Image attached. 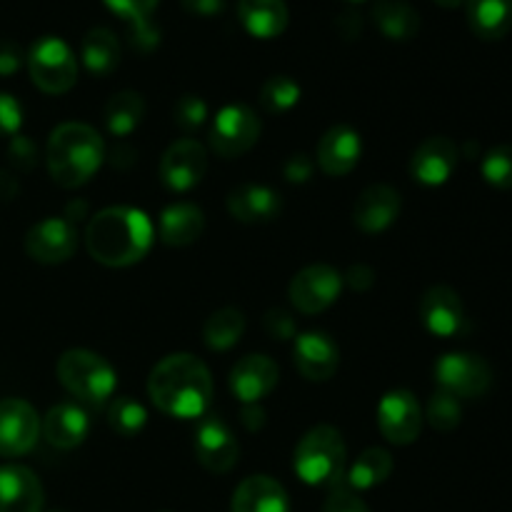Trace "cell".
<instances>
[{
    "instance_id": "obj_1",
    "label": "cell",
    "mask_w": 512,
    "mask_h": 512,
    "mask_svg": "<svg viewBox=\"0 0 512 512\" xmlns=\"http://www.w3.org/2000/svg\"><path fill=\"white\" fill-rule=\"evenodd\" d=\"M153 403L170 418H203L213 398V380L203 360L175 353L160 360L148 380Z\"/></svg>"
},
{
    "instance_id": "obj_2",
    "label": "cell",
    "mask_w": 512,
    "mask_h": 512,
    "mask_svg": "<svg viewBox=\"0 0 512 512\" xmlns=\"http://www.w3.org/2000/svg\"><path fill=\"white\" fill-rule=\"evenodd\" d=\"M153 243V225L143 210L105 208L90 220L85 245L93 260L108 268H125L143 258Z\"/></svg>"
},
{
    "instance_id": "obj_3",
    "label": "cell",
    "mask_w": 512,
    "mask_h": 512,
    "mask_svg": "<svg viewBox=\"0 0 512 512\" xmlns=\"http://www.w3.org/2000/svg\"><path fill=\"white\" fill-rule=\"evenodd\" d=\"M103 138L90 125L65 123L48 140V173L60 188H78L88 183L103 165Z\"/></svg>"
},
{
    "instance_id": "obj_4",
    "label": "cell",
    "mask_w": 512,
    "mask_h": 512,
    "mask_svg": "<svg viewBox=\"0 0 512 512\" xmlns=\"http://www.w3.org/2000/svg\"><path fill=\"white\" fill-rule=\"evenodd\" d=\"M293 468L305 485H335L343 480L345 443L333 425H318L300 438Z\"/></svg>"
},
{
    "instance_id": "obj_5",
    "label": "cell",
    "mask_w": 512,
    "mask_h": 512,
    "mask_svg": "<svg viewBox=\"0 0 512 512\" xmlns=\"http://www.w3.org/2000/svg\"><path fill=\"white\" fill-rule=\"evenodd\" d=\"M58 378L70 395L90 405H103L115 390V370L90 350H68L58 360Z\"/></svg>"
},
{
    "instance_id": "obj_6",
    "label": "cell",
    "mask_w": 512,
    "mask_h": 512,
    "mask_svg": "<svg viewBox=\"0 0 512 512\" xmlns=\"http://www.w3.org/2000/svg\"><path fill=\"white\" fill-rule=\"evenodd\" d=\"M25 60H28L30 78L43 93H68L78 80V63H75L73 50L65 40L53 38V35H45L38 43H33Z\"/></svg>"
},
{
    "instance_id": "obj_7",
    "label": "cell",
    "mask_w": 512,
    "mask_h": 512,
    "mask_svg": "<svg viewBox=\"0 0 512 512\" xmlns=\"http://www.w3.org/2000/svg\"><path fill=\"white\" fill-rule=\"evenodd\" d=\"M435 378L440 390L453 398H480L493 383V370L480 355L448 353L435 365Z\"/></svg>"
},
{
    "instance_id": "obj_8",
    "label": "cell",
    "mask_w": 512,
    "mask_h": 512,
    "mask_svg": "<svg viewBox=\"0 0 512 512\" xmlns=\"http://www.w3.org/2000/svg\"><path fill=\"white\" fill-rule=\"evenodd\" d=\"M260 138V118L248 105H225L210 128V145L220 158H238L248 153Z\"/></svg>"
},
{
    "instance_id": "obj_9",
    "label": "cell",
    "mask_w": 512,
    "mask_h": 512,
    "mask_svg": "<svg viewBox=\"0 0 512 512\" xmlns=\"http://www.w3.org/2000/svg\"><path fill=\"white\" fill-rule=\"evenodd\" d=\"M340 290H343V275L330 265H308L300 270L290 283L288 295L290 303L305 315L323 313L325 308L338 300Z\"/></svg>"
},
{
    "instance_id": "obj_10",
    "label": "cell",
    "mask_w": 512,
    "mask_h": 512,
    "mask_svg": "<svg viewBox=\"0 0 512 512\" xmlns=\"http://www.w3.org/2000/svg\"><path fill=\"white\" fill-rule=\"evenodd\" d=\"M40 435V418L20 398L0 400V458H18L33 450Z\"/></svg>"
},
{
    "instance_id": "obj_11",
    "label": "cell",
    "mask_w": 512,
    "mask_h": 512,
    "mask_svg": "<svg viewBox=\"0 0 512 512\" xmlns=\"http://www.w3.org/2000/svg\"><path fill=\"white\" fill-rule=\"evenodd\" d=\"M78 248V228L70 218H45L25 235V253L35 263H65Z\"/></svg>"
},
{
    "instance_id": "obj_12",
    "label": "cell",
    "mask_w": 512,
    "mask_h": 512,
    "mask_svg": "<svg viewBox=\"0 0 512 512\" xmlns=\"http://www.w3.org/2000/svg\"><path fill=\"white\" fill-rule=\"evenodd\" d=\"M205 170H208V153L198 140L190 138L170 145L160 160V178L173 193H188L190 188H195L203 180Z\"/></svg>"
},
{
    "instance_id": "obj_13",
    "label": "cell",
    "mask_w": 512,
    "mask_h": 512,
    "mask_svg": "<svg viewBox=\"0 0 512 512\" xmlns=\"http://www.w3.org/2000/svg\"><path fill=\"white\" fill-rule=\"evenodd\" d=\"M380 433L395 445H410L418 440L423 428V413L420 403L408 390H393L385 395L378 405Z\"/></svg>"
},
{
    "instance_id": "obj_14",
    "label": "cell",
    "mask_w": 512,
    "mask_h": 512,
    "mask_svg": "<svg viewBox=\"0 0 512 512\" xmlns=\"http://www.w3.org/2000/svg\"><path fill=\"white\" fill-rule=\"evenodd\" d=\"M195 458L210 473H228L238 463V440L230 433L228 425L218 415H208L200 420L198 433H195Z\"/></svg>"
},
{
    "instance_id": "obj_15",
    "label": "cell",
    "mask_w": 512,
    "mask_h": 512,
    "mask_svg": "<svg viewBox=\"0 0 512 512\" xmlns=\"http://www.w3.org/2000/svg\"><path fill=\"white\" fill-rule=\"evenodd\" d=\"M420 318L428 333L438 338H455L465 328L463 300L448 285H435L420 300Z\"/></svg>"
},
{
    "instance_id": "obj_16",
    "label": "cell",
    "mask_w": 512,
    "mask_h": 512,
    "mask_svg": "<svg viewBox=\"0 0 512 512\" xmlns=\"http://www.w3.org/2000/svg\"><path fill=\"white\" fill-rule=\"evenodd\" d=\"M455 165H458V145L445 135H433L425 143H420L413 153L410 175L418 183L435 188V185L448 183L450 175L455 173Z\"/></svg>"
},
{
    "instance_id": "obj_17",
    "label": "cell",
    "mask_w": 512,
    "mask_h": 512,
    "mask_svg": "<svg viewBox=\"0 0 512 512\" xmlns=\"http://www.w3.org/2000/svg\"><path fill=\"white\" fill-rule=\"evenodd\" d=\"M278 385V365L268 355H245L230 373V388L245 405H255Z\"/></svg>"
},
{
    "instance_id": "obj_18",
    "label": "cell",
    "mask_w": 512,
    "mask_h": 512,
    "mask_svg": "<svg viewBox=\"0 0 512 512\" xmlns=\"http://www.w3.org/2000/svg\"><path fill=\"white\" fill-rule=\"evenodd\" d=\"M43 485L23 465H0V512H40Z\"/></svg>"
},
{
    "instance_id": "obj_19",
    "label": "cell",
    "mask_w": 512,
    "mask_h": 512,
    "mask_svg": "<svg viewBox=\"0 0 512 512\" xmlns=\"http://www.w3.org/2000/svg\"><path fill=\"white\" fill-rule=\"evenodd\" d=\"M293 360L300 375L308 380H330L338 370L340 350L325 333H303L295 338Z\"/></svg>"
},
{
    "instance_id": "obj_20",
    "label": "cell",
    "mask_w": 512,
    "mask_h": 512,
    "mask_svg": "<svg viewBox=\"0 0 512 512\" xmlns=\"http://www.w3.org/2000/svg\"><path fill=\"white\" fill-rule=\"evenodd\" d=\"M360 135L348 125H335L320 138L318 143V165L330 178L348 175L360 160Z\"/></svg>"
},
{
    "instance_id": "obj_21",
    "label": "cell",
    "mask_w": 512,
    "mask_h": 512,
    "mask_svg": "<svg viewBox=\"0 0 512 512\" xmlns=\"http://www.w3.org/2000/svg\"><path fill=\"white\" fill-rule=\"evenodd\" d=\"M400 213V195L390 185H368L355 203L353 220L363 233H383Z\"/></svg>"
},
{
    "instance_id": "obj_22",
    "label": "cell",
    "mask_w": 512,
    "mask_h": 512,
    "mask_svg": "<svg viewBox=\"0 0 512 512\" xmlns=\"http://www.w3.org/2000/svg\"><path fill=\"white\" fill-rule=\"evenodd\" d=\"M280 208V195L268 185L245 183L228 195V213L240 223H270L278 218Z\"/></svg>"
},
{
    "instance_id": "obj_23",
    "label": "cell",
    "mask_w": 512,
    "mask_h": 512,
    "mask_svg": "<svg viewBox=\"0 0 512 512\" xmlns=\"http://www.w3.org/2000/svg\"><path fill=\"white\" fill-rule=\"evenodd\" d=\"M233 512H290V500L278 480L268 475H253L235 490Z\"/></svg>"
},
{
    "instance_id": "obj_24",
    "label": "cell",
    "mask_w": 512,
    "mask_h": 512,
    "mask_svg": "<svg viewBox=\"0 0 512 512\" xmlns=\"http://www.w3.org/2000/svg\"><path fill=\"white\" fill-rule=\"evenodd\" d=\"M88 415H85L83 408L73 403H60L55 408L48 410L43 423V433L45 440L50 445L60 450H73L88 438Z\"/></svg>"
},
{
    "instance_id": "obj_25",
    "label": "cell",
    "mask_w": 512,
    "mask_h": 512,
    "mask_svg": "<svg viewBox=\"0 0 512 512\" xmlns=\"http://www.w3.org/2000/svg\"><path fill=\"white\" fill-rule=\"evenodd\" d=\"M238 18L253 38H278L288 28V5L283 0H240Z\"/></svg>"
},
{
    "instance_id": "obj_26",
    "label": "cell",
    "mask_w": 512,
    "mask_h": 512,
    "mask_svg": "<svg viewBox=\"0 0 512 512\" xmlns=\"http://www.w3.org/2000/svg\"><path fill=\"white\" fill-rule=\"evenodd\" d=\"M160 240L170 248H185L195 243L205 230V215L193 203H175L160 215Z\"/></svg>"
},
{
    "instance_id": "obj_27",
    "label": "cell",
    "mask_w": 512,
    "mask_h": 512,
    "mask_svg": "<svg viewBox=\"0 0 512 512\" xmlns=\"http://www.w3.org/2000/svg\"><path fill=\"white\" fill-rule=\"evenodd\" d=\"M470 30L483 40H500L512 28V0H465Z\"/></svg>"
},
{
    "instance_id": "obj_28",
    "label": "cell",
    "mask_w": 512,
    "mask_h": 512,
    "mask_svg": "<svg viewBox=\"0 0 512 512\" xmlns=\"http://www.w3.org/2000/svg\"><path fill=\"white\" fill-rule=\"evenodd\" d=\"M373 20L390 40H410L420 30L418 10L403 0H378L373 5Z\"/></svg>"
},
{
    "instance_id": "obj_29",
    "label": "cell",
    "mask_w": 512,
    "mask_h": 512,
    "mask_svg": "<svg viewBox=\"0 0 512 512\" xmlns=\"http://www.w3.org/2000/svg\"><path fill=\"white\" fill-rule=\"evenodd\" d=\"M390 473H393V458H390L388 450L368 448L350 465L343 483L350 490H355V493L358 490H373L378 485H383L390 478Z\"/></svg>"
},
{
    "instance_id": "obj_30",
    "label": "cell",
    "mask_w": 512,
    "mask_h": 512,
    "mask_svg": "<svg viewBox=\"0 0 512 512\" xmlns=\"http://www.w3.org/2000/svg\"><path fill=\"white\" fill-rule=\"evenodd\" d=\"M83 63L93 75H108L120 63V45L108 28H93L83 38Z\"/></svg>"
},
{
    "instance_id": "obj_31",
    "label": "cell",
    "mask_w": 512,
    "mask_h": 512,
    "mask_svg": "<svg viewBox=\"0 0 512 512\" xmlns=\"http://www.w3.org/2000/svg\"><path fill=\"white\" fill-rule=\"evenodd\" d=\"M145 115L143 95L135 90H120L105 105V125L113 135H130Z\"/></svg>"
},
{
    "instance_id": "obj_32",
    "label": "cell",
    "mask_w": 512,
    "mask_h": 512,
    "mask_svg": "<svg viewBox=\"0 0 512 512\" xmlns=\"http://www.w3.org/2000/svg\"><path fill=\"white\" fill-rule=\"evenodd\" d=\"M245 315L238 308H223L208 318L203 328L205 345L210 350H228L243 338Z\"/></svg>"
},
{
    "instance_id": "obj_33",
    "label": "cell",
    "mask_w": 512,
    "mask_h": 512,
    "mask_svg": "<svg viewBox=\"0 0 512 512\" xmlns=\"http://www.w3.org/2000/svg\"><path fill=\"white\" fill-rule=\"evenodd\" d=\"M300 100V85L288 75H273L260 90V108L270 115H283Z\"/></svg>"
},
{
    "instance_id": "obj_34",
    "label": "cell",
    "mask_w": 512,
    "mask_h": 512,
    "mask_svg": "<svg viewBox=\"0 0 512 512\" xmlns=\"http://www.w3.org/2000/svg\"><path fill=\"white\" fill-rule=\"evenodd\" d=\"M145 420H148V413H145L143 405L133 398L113 400V405H110L108 410L110 428L118 435H123V438H135V435L145 428Z\"/></svg>"
},
{
    "instance_id": "obj_35",
    "label": "cell",
    "mask_w": 512,
    "mask_h": 512,
    "mask_svg": "<svg viewBox=\"0 0 512 512\" xmlns=\"http://www.w3.org/2000/svg\"><path fill=\"white\" fill-rule=\"evenodd\" d=\"M460 418H463V408H460V400L453 398L445 390H438V393L430 398L428 403V423L433 425L440 433H450L460 425Z\"/></svg>"
},
{
    "instance_id": "obj_36",
    "label": "cell",
    "mask_w": 512,
    "mask_h": 512,
    "mask_svg": "<svg viewBox=\"0 0 512 512\" xmlns=\"http://www.w3.org/2000/svg\"><path fill=\"white\" fill-rule=\"evenodd\" d=\"M480 173L493 188H512V145H498L480 163Z\"/></svg>"
},
{
    "instance_id": "obj_37",
    "label": "cell",
    "mask_w": 512,
    "mask_h": 512,
    "mask_svg": "<svg viewBox=\"0 0 512 512\" xmlns=\"http://www.w3.org/2000/svg\"><path fill=\"white\" fill-rule=\"evenodd\" d=\"M173 118L185 133H190V130H198L205 123V118H208V105H205V100L200 95H183L175 103Z\"/></svg>"
},
{
    "instance_id": "obj_38",
    "label": "cell",
    "mask_w": 512,
    "mask_h": 512,
    "mask_svg": "<svg viewBox=\"0 0 512 512\" xmlns=\"http://www.w3.org/2000/svg\"><path fill=\"white\" fill-rule=\"evenodd\" d=\"M325 512H370L368 505L358 498L355 490H350L343 480L330 485L328 500H325Z\"/></svg>"
},
{
    "instance_id": "obj_39",
    "label": "cell",
    "mask_w": 512,
    "mask_h": 512,
    "mask_svg": "<svg viewBox=\"0 0 512 512\" xmlns=\"http://www.w3.org/2000/svg\"><path fill=\"white\" fill-rule=\"evenodd\" d=\"M128 33H130V43H133V48L143 50V53H150V50L158 48L160 30L158 25H153V20L150 18L128 20Z\"/></svg>"
},
{
    "instance_id": "obj_40",
    "label": "cell",
    "mask_w": 512,
    "mask_h": 512,
    "mask_svg": "<svg viewBox=\"0 0 512 512\" xmlns=\"http://www.w3.org/2000/svg\"><path fill=\"white\" fill-rule=\"evenodd\" d=\"M20 125H23V108H20V103L10 93H0V135L3 138L18 135Z\"/></svg>"
},
{
    "instance_id": "obj_41",
    "label": "cell",
    "mask_w": 512,
    "mask_h": 512,
    "mask_svg": "<svg viewBox=\"0 0 512 512\" xmlns=\"http://www.w3.org/2000/svg\"><path fill=\"white\" fill-rule=\"evenodd\" d=\"M158 3L160 0H105V5H108L113 13L125 18V23H128V20L150 18V13L158 8Z\"/></svg>"
},
{
    "instance_id": "obj_42",
    "label": "cell",
    "mask_w": 512,
    "mask_h": 512,
    "mask_svg": "<svg viewBox=\"0 0 512 512\" xmlns=\"http://www.w3.org/2000/svg\"><path fill=\"white\" fill-rule=\"evenodd\" d=\"M263 325L268 330V335H273L278 340H288L295 335V323L285 310H268Z\"/></svg>"
},
{
    "instance_id": "obj_43",
    "label": "cell",
    "mask_w": 512,
    "mask_h": 512,
    "mask_svg": "<svg viewBox=\"0 0 512 512\" xmlns=\"http://www.w3.org/2000/svg\"><path fill=\"white\" fill-rule=\"evenodd\" d=\"M313 168L315 165H313V158H310V155L295 153L285 160L283 173L290 183H308L310 175H313Z\"/></svg>"
},
{
    "instance_id": "obj_44",
    "label": "cell",
    "mask_w": 512,
    "mask_h": 512,
    "mask_svg": "<svg viewBox=\"0 0 512 512\" xmlns=\"http://www.w3.org/2000/svg\"><path fill=\"white\" fill-rule=\"evenodd\" d=\"M25 53L13 40H0V75H13L23 68Z\"/></svg>"
},
{
    "instance_id": "obj_45",
    "label": "cell",
    "mask_w": 512,
    "mask_h": 512,
    "mask_svg": "<svg viewBox=\"0 0 512 512\" xmlns=\"http://www.w3.org/2000/svg\"><path fill=\"white\" fill-rule=\"evenodd\" d=\"M10 155H13V163L20 165V168H33L35 165V155H38V148L30 143L28 138L23 135H15L13 145H10Z\"/></svg>"
},
{
    "instance_id": "obj_46",
    "label": "cell",
    "mask_w": 512,
    "mask_h": 512,
    "mask_svg": "<svg viewBox=\"0 0 512 512\" xmlns=\"http://www.w3.org/2000/svg\"><path fill=\"white\" fill-rule=\"evenodd\" d=\"M183 8L193 15H203V18H210V15L223 13L225 0H180Z\"/></svg>"
},
{
    "instance_id": "obj_47",
    "label": "cell",
    "mask_w": 512,
    "mask_h": 512,
    "mask_svg": "<svg viewBox=\"0 0 512 512\" xmlns=\"http://www.w3.org/2000/svg\"><path fill=\"white\" fill-rule=\"evenodd\" d=\"M348 283L350 288L355 290H368L370 285L375 283V273L368 265H353V268L348 270Z\"/></svg>"
},
{
    "instance_id": "obj_48",
    "label": "cell",
    "mask_w": 512,
    "mask_h": 512,
    "mask_svg": "<svg viewBox=\"0 0 512 512\" xmlns=\"http://www.w3.org/2000/svg\"><path fill=\"white\" fill-rule=\"evenodd\" d=\"M263 418H265V413L260 410L258 403L245 405L243 408V423L248 425V430H258L260 425H263Z\"/></svg>"
},
{
    "instance_id": "obj_49",
    "label": "cell",
    "mask_w": 512,
    "mask_h": 512,
    "mask_svg": "<svg viewBox=\"0 0 512 512\" xmlns=\"http://www.w3.org/2000/svg\"><path fill=\"white\" fill-rule=\"evenodd\" d=\"M18 193V185H15L13 178H8L5 173H0V198H13V195Z\"/></svg>"
},
{
    "instance_id": "obj_50",
    "label": "cell",
    "mask_w": 512,
    "mask_h": 512,
    "mask_svg": "<svg viewBox=\"0 0 512 512\" xmlns=\"http://www.w3.org/2000/svg\"><path fill=\"white\" fill-rule=\"evenodd\" d=\"M435 3H438L440 8H448V10H453V8H460V5H463L465 0H435Z\"/></svg>"
},
{
    "instance_id": "obj_51",
    "label": "cell",
    "mask_w": 512,
    "mask_h": 512,
    "mask_svg": "<svg viewBox=\"0 0 512 512\" xmlns=\"http://www.w3.org/2000/svg\"><path fill=\"white\" fill-rule=\"evenodd\" d=\"M353 3H360V0H353Z\"/></svg>"
}]
</instances>
